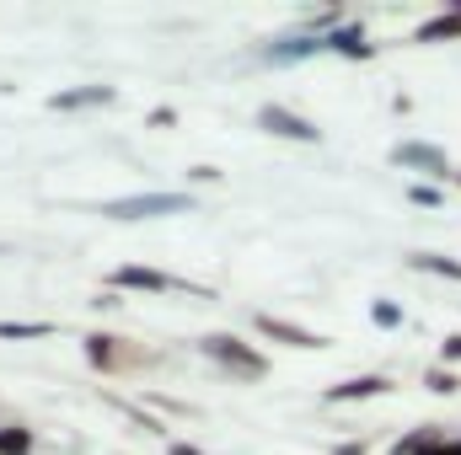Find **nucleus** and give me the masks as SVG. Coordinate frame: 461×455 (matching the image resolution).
<instances>
[{
	"mask_svg": "<svg viewBox=\"0 0 461 455\" xmlns=\"http://www.w3.org/2000/svg\"><path fill=\"white\" fill-rule=\"evenodd\" d=\"M435 440H446V434H440L435 424H419V429H408L402 440H392V451H386V455H424Z\"/></svg>",
	"mask_w": 461,
	"mask_h": 455,
	"instance_id": "2eb2a0df",
	"label": "nucleus"
},
{
	"mask_svg": "<svg viewBox=\"0 0 461 455\" xmlns=\"http://www.w3.org/2000/svg\"><path fill=\"white\" fill-rule=\"evenodd\" d=\"M145 123H150V129H172V123H177V108H150Z\"/></svg>",
	"mask_w": 461,
	"mask_h": 455,
	"instance_id": "393cba45",
	"label": "nucleus"
},
{
	"mask_svg": "<svg viewBox=\"0 0 461 455\" xmlns=\"http://www.w3.org/2000/svg\"><path fill=\"white\" fill-rule=\"evenodd\" d=\"M54 338V322H0V343H32Z\"/></svg>",
	"mask_w": 461,
	"mask_h": 455,
	"instance_id": "a211bd4d",
	"label": "nucleus"
},
{
	"mask_svg": "<svg viewBox=\"0 0 461 455\" xmlns=\"http://www.w3.org/2000/svg\"><path fill=\"white\" fill-rule=\"evenodd\" d=\"M408 204H419V210H446V188H435V183H413V188H408Z\"/></svg>",
	"mask_w": 461,
	"mask_h": 455,
	"instance_id": "412c9836",
	"label": "nucleus"
},
{
	"mask_svg": "<svg viewBox=\"0 0 461 455\" xmlns=\"http://www.w3.org/2000/svg\"><path fill=\"white\" fill-rule=\"evenodd\" d=\"M317 54H328V43L322 38H306V32H279V38H268V43H258L247 59L252 65H263V70H290V65H306V59H317Z\"/></svg>",
	"mask_w": 461,
	"mask_h": 455,
	"instance_id": "39448f33",
	"label": "nucleus"
},
{
	"mask_svg": "<svg viewBox=\"0 0 461 455\" xmlns=\"http://www.w3.org/2000/svg\"><path fill=\"white\" fill-rule=\"evenodd\" d=\"M424 455H461V440H435Z\"/></svg>",
	"mask_w": 461,
	"mask_h": 455,
	"instance_id": "cd10ccee",
	"label": "nucleus"
},
{
	"mask_svg": "<svg viewBox=\"0 0 461 455\" xmlns=\"http://www.w3.org/2000/svg\"><path fill=\"white\" fill-rule=\"evenodd\" d=\"M328 54H339V59H354V65H365V59H375V43H370V32H365V22H354L348 16L344 27H333L328 38Z\"/></svg>",
	"mask_w": 461,
	"mask_h": 455,
	"instance_id": "9b49d317",
	"label": "nucleus"
},
{
	"mask_svg": "<svg viewBox=\"0 0 461 455\" xmlns=\"http://www.w3.org/2000/svg\"><path fill=\"white\" fill-rule=\"evenodd\" d=\"M38 451V434L27 424H0V455H32Z\"/></svg>",
	"mask_w": 461,
	"mask_h": 455,
	"instance_id": "dca6fc26",
	"label": "nucleus"
},
{
	"mask_svg": "<svg viewBox=\"0 0 461 455\" xmlns=\"http://www.w3.org/2000/svg\"><path fill=\"white\" fill-rule=\"evenodd\" d=\"M451 38H461V0H451L440 16L413 27V43H451Z\"/></svg>",
	"mask_w": 461,
	"mask_h": 455,
	"instance_id": "f8f14e48",
	"label": "nucleus"
},
{
	"mask_svg": "<svg viewBox=\"0 0 461 455\" xmlns=\"http://www.w3.org/2000/svg\"><path fill=\"white\" fill-rule=\"evenodd\" d=\"M167 455H204V451H199V445H188V440H177V434H172V440H167Z\"/></svg>",
	"mask_w": 461,
	"mask_h": 455,
	"instance_id": "bb28decb",
	"label": "nucleus"
},
{
	"mask_svg": "<svg viewBox=\"0 0 461 455\" xmlns=\"http://www.w3.org/2000/svg\"><path fill=\"white\" fill-rule=\"evenodd\" d=\"M252 123L263 129V134H274V139H295V145H322V129L312 123L306 113H295V108H285V103H263Z\"/></svg>",
	"mask_w": 461,
	"mask_h": 455,
	"instance_id": "6e6552de",
	"label": "nucleus"
},
{
	"mask_svg": "<svg viewBox=\"0 0 461 455\" xmlns=\"http://www.w3.org/2000/svg\"><path fill=\"white\" fill-rule=\"evenodd\" d=\"M370 322H375L381 333H397V327L408 322V311H402L397 300H370Z\"/></svg>",
	"mask_w": 461,
	"mask_h": 455,
	"instance_id": "aec40b11",
	"label": "nucleus"
},
{
	"mask_svg": "<svg viewBox=\"0 0 461 455\" xmlns=\"http://www.w3.org/2000/svg\"><path fill=\"white\" fill-rule=\"evenodd\" d=\"M424 391H435V397H456L461 375L456 370H446V364H429V370H424Z\"/></svg>",
	"mask_w": 461,
	"mask_h": 455,
	"instance_id": "6ab92c4d",
	"label": "nucleus"
},
{
	"mask_svg": "<svg viewBox=\"0 0 461 455\" xmlns=\"http://www.w3.org/2000/svg\"><path fill=\"white\" fill-rule=\"evenodd\" d=\"M221 183V166H188V188H215Z\"/></svg>",
	"mask_w": 461,
	"mask_h": 455,
	"instance_id": "4be33fe9",
	"label": "nucleus"
},
{
	"mask_svg": "<svg viewBox=\"0 0 461 455\" xmlns=\"http://www.w3.org/2000/svg\"><path fill=\"white\" fill-rule=\"evenodd\" d=\"M247 322H252V333L263 343H279V348H301V353H322V348H328L322 333H312V327H301V322H290V317H274V311H252Z\"/></svg>",
	"mask_w": 461,
	"mask_h": 455,
	"instance_id": "0eeeda50",
	"label": "nucleus"
},
{
	"mask_svg": "<svg viewBox=\"0 0 461 455\" xmlns=\"http://www.w3.org/2000/svg\"><path fill=\"white\" fill-rule=\"evenodd\" d=\"M145 407H150L156 418H161V413H167V418H194V413H199L194 402H183V397H167V391H145Z\"/></svg>",
	"mask_w": 461,
	"mask_h": 455,
	"instance_id": "f3484780",
	"label": "nucleus"
},
{
	"mask_svg": "<svg viewBox=\"0 0 461 455\" xmlns=\"http://www.w3.org/2000/svg\"><path fill=\"white\" fill-rule=\"evenodd\" d=\"M108 290H118V295H199V300H215V290H204L194 279H177V273H161V268H145V263L113 268Z\"/></svg>",
	"mask_w": 461,
	"mask_h": 455,
	"instance_id": "7ed1b4c3",
	"label": "nucleus"
},
{
	"mask_svg": "<svg viewBox=\"0 0 461 455\" xmlns=\"http://www.w3.org/2000/svg\"><path fill=\"white\" fill-rule=\"evenodd\" d=\"M392 166H402V172H419L424 183H456V166H451V156L440 150V145H429V139H397L392 145Z\"/></svg>",
	"mask_w": 461,
	"mask_h": 455,
	"instance_id": "423d86ee",
	"label": "nucleus"
},
{
	"mask_svg": "<svg viewBox=\"0 0 461 455\" xmlns=\"http://www.w3.org/2000/svg\"><path fill=\"white\" fill-rule=\"evenodd\" d=\"M118 103V86L108 81H86V86H65L49 97V113H97V108H113Z\"/></svg>",
	"mask_w": 461,
	"mask_h": 455,
	"instance_id": "9d476101",
	"label": "nucleus"
},
{
	"mask_svg": "<svg viewBox=\"0 0 461 455\" xmlns=\"http://www.w3.org/2000/svg\"><path fill=\"white\" fill-rule=\"evenodd\" d=\"M92 306H97V311H118L123 295H118V290H103V295H92Z\"/></svg>",
	"mask_w": 461,
	"mask_h": 455,
	"instance_id": "a878e982",
	"label": "nucleus"
},
{
	"mask_svg": "<svg viewBox=\"0 0 461 455\" xmlns=\"http://www.w3.org/2000/svg\"><path fill=\"white\" fill-rule=\"evenodd\" d=\"M81 353H86V364L97 375H134V370H150L156 364V353L134 348V343L118 338V333H86L81 338Z\"/></svg>",
	"mask_w": 461,
	"mask_h": 455,
	"instance_id": "20e7f679",
	"label": "nucleus"
},
{
	"mask_svg": "<svg viewBox=\"0 0 461 455\" xmlns=\"http://www.w3.org/2000/svg\"><path fill=\"white\" fill-rule=\"evenodd\" d=\"M456 188H461V172H456Z\"/></svg>",
	"mask_w": 461,
	"mask_h": 455,
	"instance_id": "c85d7f7f",
	"label": "nucleus"
},
{
	"mask_svg": "<svg viewBox=\"0 0 461 455\" xmlns=\"http://www.w3.org/2000/svg\"><path fill=\"white\" fill-rule=\"evenodd\" d=\"M194 348H199L215 370H226L230 380H268V370H274L258 343L236 338V333H204V338H194Z\"/></svg>",
	"mask_w": 461,
	"mask_h": 455,
	"instance_id": "f03ea898",
	"label": "nucleus"
},
{
	"mask_svg": "<svg viewBox=\"0 0 461 455\" xmlns=\"http://www.w3.org/2000/svg\"><path fill=\"white\" fill-rule=\"evenodd\" d=\"M103 402H108V407H118V413H123L129 424H140L145 434H156V440H172V429H167V418H156V413H150L145 402H129V397H118V391H103Z\"/></svg>",
	"mask_w": 461,
	"mask_h": 455,
	"instance_id": "ddd939ff",
	"label": "nucleus"
},
{
	"mask_svg": "<svg viewBox=\"0 0 461 455\" xmlns=\"http://www.w3.org/2000/svg\"><path fill=\"white\" fill-rule=\"evenodd\" d=\"M440 364L451 370V364H461V333H451V338L440 343Z\"/></svg>",
	"mask_w": 461,
	"mask_h": 455,
	"instance_id": "b1692460",
	"label": "nucleus"
},
{
	"mask_svg": "<svg viewBox=\"0 0 461 455\" xmlns=\"http://www.w3.org/2000/svg\"><path fill=\"white\" fill-rule=\"evenodd\" d=\"M370 451H375V445H370V440L359 434V440H339V445H333L328 455H370Z\"/></svg>",
	"mask_w": 461,
	"mask_h": 455,
	"instance_id": "5701e85b",
	"label": "nucleus"
},
{
	"mask_svg": "<svg viewBox=\"0 0 461 455\" xmlns=\"http://www.w3.org/2000/svg\"><path fill=\"white\" fill-rule=\"evenodd\" d=\"M199 199L188 188H150V193H123V199H108L97 204L103 220H118V226H140V220H172V215H194Z\"/></svg>",
	"mask_w": 461,
	"mask_h": 455,
	"instance_id": "f257e3e1",
	"label": "nucleus"
},
{
	"mask_svg": "<svg viewBox=\"0 0 461 455\" xmlns=\"http://www.w3.org/2000/svg\"><path fill=\"white\" fill-rule=\"evenodd\" d=\"M397 380L386 370H365V375H348V380H333L322 386V402L328 407H354V402H375V397H392Z\"/></svg>",
	"mask_w": 461,
	"mask_h": 455,
	"instance_id": "1a4fd4ad",
	"label": "nucleus"
},
{
	"mask_svg": "<svg viewBox=\"0 0 461 455\" xmlns=\"http://www.w3.org/2000/svg\"><path fill=\"white\" fill-rule=\"evenodd\" d=\"M408 268H413V273H435V279L461 284V257H446V252H408Z\"/></svg>",
	"mask_w": 461,
	"mask_h": 455,
	"instance_id": "4468645a",
	"label": "nucleus"
}]
</instances>
